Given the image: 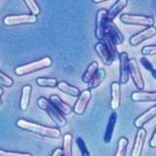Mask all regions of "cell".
I'll use <instances>...</instances> for the list:
<instances>
[{"mask_svg": "<svg viewBox=\"0 0 156 156\" xmlns=\"http://www.w3.org/2000/svg\"><path fill=\"white\" fill-rule=\"evenodd\" d=\"M76 144L80 150L81 156H91L90 151H89V149H88V146L85 143V140L82 138H80V136H78V138L76 139Z\"/></svg>", "mask_w": 156, "mask_h": 156, "instance_id": "cell-28", "label": "cell"}, {"mask_svg": "<svg viewBox=\"0 0 156 156\" xmlns=\"http://www.w3.org/2000/svg\"><path fill=\"white\" fill-rule=\"evenodd\" d=\"M3 89H2V88H0V98H1V96L3 95Z\"/></svg>", "mask_w": 156, "mask_h": 156, "instance_id": "cell-37", "label": "cell"}, {"mask_svg": "<svg viewBox=\"0 0 156 156\" xmlns=\"http://www.w3.org/2000/svg\"><path fill=\"white\" fill-rule=\"evenodd\" d=\"M155 35H156V27L154 26L149 27H146L145 29H144V30H141L132 36L129 39V43L131 46L136 47V46H139L140 44H141L146 40H148L150 38H152Z\"/></svg>", "mask_w": 156, "mask_h": 156, "instance_id": "cell-11", "label": "cell"}, {"mask_svg": "<svg viewBox=\"0 0 156 156\" xmlns=\"http://www.w3.org/2000/svg\"><path fill=\"white\" fill-rule=\"evenodd\" d=\"M51 156H62V148H55L52 152Z\"/></svg>", "mask_w": 156, "mask_h": 156, "instance_id": "cell-34", "label": "cell"}, {"mask_svg": "<svg viewBox=\"0 0 156 156\" xmlns=\"http://www.w3.org/2000/svg\"><path fill=\"white\" fill-rule=\"evenodd\" d=\"M95 51L98 54V56L101 58V61L102 62L105 66H110L113 62L115 61L114 57L112 56V54L108 47L106 46V44L102 41H99L95 45Z\"/></svg>", "mask_w": 156, "mask_h": 156, "instance_id": "cell-10", "label": "cell"}, {"mask_svg": "<svg viewBox=\"0 0 156 156\" xmlns=\"http://www.w3.org/2000/svg\"><path fill=\"white\" fill-rule=\"evenodd\" d=\"M129 145V140L125 136H121L117 143V149L114 156H126L127 148Z\"/></svg>", "mask_w": 156, "mask_h": 156, "instance_id": "cell-25", "label": "cell"}, {"mask_svg": "<svg viewBox=\"0 0 156 156\" xmlns=\"http://www.w3.org/2000/svg\"><path fill=\"white\" fill-rule=\"evenodd\" d=\"M52 65H53L52 58L50 57H44V58H40V60L28 62L27 65L17 66L15 68V74L18 76L27 75V74H30L32 72L45 69V68L50 67Z\"/></svg>", "mask_w": 156, "mask_h": 156, "instance_id": "cell-3", "label": "cell"}, {"mask_svg": "<svg viewBox=\"0 0 156 156\" xmlns=\"http://www.w3.org/2000/svg\"><path fill=\"white\" fill-rule=\"evenodd\" d=\"M105 76H106V71L104 69V68H100V69L97 71L96 74L94 75V77L92 78V80L89 82V84H88V89L94 90L96 88H98L101 84V82L105 80Z\"/></svg>", "mask_w": 156, "mask_h": 156, "instance_id": "cell-24", "label": "cell"}, {"mask_svg": "<svg viewBox=\"0 0 156 156\" xmlns=\"http://www.w3.org/2000/svg\"><path fill=\"white\" fill-rule=\"evenodd\" d=\"M121 105V86L119 82H112L110 84V102L109 107L112 111L119 109Z\"/></svg>", "mask_w": 156, "mask_h": 156, "instance_id": "cell-13", "label": "cell"}, {"mask_svg": "<svg viewBox=\"0 0 156 156\" xmlns=\"http://www.w3.org/2000/svg\"><path fill=\"white\" fill-rule=\"evenodd\" d=\"M94 2L95 4H101V3H105V2H106V0H100V1H97V0H94Z\"/></svg>", "mask_w": 156, "mask_h": 156, "instance_id": "cell-35", "label": "cell"}, {"mask_svg": "<svg viewBox=\"0 0 156 156\" xmlns=\"http://www.w3.org/2000/svg\"><path fill=\"white\" fill-rule=\"evenodd\" d=\"M16 125L20 129L23 131H27L29 133H33L39 136H45V138H51V139H58L62 136L61 130L57 127H49L44 126L41 124L31 122L26 119H18Z\"/></svg>", "mask_w": 156, "mask_h": 156, "instance_id": "cell-1", "label": "cell"}, {"mask_svg": "<svg viewBox=\"0 0 156 156\" xmlns=\"http://www.w3.org/2000/svg\"><path fill=\"white\" fill-rule=\"evenodd\" d=\"M117 122V113L115 111L111 112V114L108 117V121H107V125L105 128V132L104 135V141L105 144H109L112 139V136L114 133L115 125Z\"/></svg>", "mask_w": 156, "mask_h": 156, "instance_id": "cell-19", "label": "cell"}, {"mask_svg": "<svg viewBox=\"0 0 156 156\" xmlns=\"http://www.w3.org/2000/svg\"><path fill=\"white\" fill-rule=\"evenodd\" d=\"M49 100L51 101V102L56 106V108L61 112V113L63 115V116H66V115H69L72 113V111H73V108L72 107L66 104V102L63 101L60 96H58V95H52L50 96V98H49Z\"/></svg>", "mask_w": 156, "mask_h": 156, "instance_id": "cell-17", "label": "cell"}, {"mask_svg": "<svg viewBox=\"0 0 156 156\" xmlns=\"http://www.w3.org/2000/svg\"><path fill=\"white\" fill-rule=\"evenodd\" d=\"M140 61L141 66H143L145 68V69L147 70V71H149L150 73L155 69V68L153 67V65H152V63H151V62H150L147 60V58H146L141 57Z\"/></svg>", "mask_w": 156, "mask_h": 156, "instance_id": "cell-32", "label": "cell"}, {"mask_svg": "<svg viewBox=\"0 0 156 156\" xmlns=\"http://www.w3.org/2000/svg\"><path fill=\"white\" fill-rule=\"evenodd\" d=\"M146 130L144 128L138 129L135 136V140L133 144V148L131 150V156H141L144 150V146L146 139Z\"/></svg>", "mask_w": 156, "mask_h": 156, "instance_id": "cell-12", "label": "cell"}, {"mask_svg": "<svg viewBox=\"0 0 156 156\" xmlns=\"http://www.w3.org/2000/svg\"><path fill=\"white\" fill-rule=\"evenodd\" d=\"M0 156H32L27 152H14V151H5L0 149Z\"/></svg>", "mask_w": 156, "mask_h": 156, "instance_id": "cell-31", "label": "cell"}, {"mask_svg": "<svg viewBox=\"0 0 156 156\" xmlns=\"http://www.w3.org/2000/svg\"><path fill=\"white\" fill-rule=\"evenodd\" d=\"M119 84H127L130 78V58L126 52H122L119 55Z\"/></svg>", "mask_w": 156, "mask_h": 156, "instance_id": "cell-7", "label": "cell"}, {"mask_svg": "<svg viewBox=\"0 0 156 156\" xmlns=\"http://www.w3.org/2000/svg\"><path fill=\"white\" fill-rule=\"evenodd\" d=\"M35 82L38 86L48 87V88H56L58 83L56 78H46V77H39L37 78Z\"/></svg>", "mask_w": 156, "mask_h": 156, "instance_id": "cell-26", "label": "cell"}, {"mask_svg": "<svg viewBox=\"0 0 156 156\" xmlns=\"http://www.w3.org/2000/svg\"><path fill=\"white\" fill-rule=\"evenodd\" d=\"M156 117V105L149 107V108L144 111V113H141L139 117H136L135 119L134 125L136 129L144 128V126L148 123L150 120H152L153 118Z\"/></svg>", "mask_w": 156, "mask_h": 156, "instance_id": "cell-14", "label": "cell"}, {"mask_svg": "<svg viewBox=\"0 0 156 156\" xmlns=\"http://www.w3.org/2000/svg\"><path fill=\"white\" fill-rule=\"evenodd\" d=\"M57 88L61 92L65 93V94H66L68 96H71V97H79L80 94H81L79 88H77V87L73 86V85H70L69 83H67L66 81L58 82Z\"/></svg>", "mask_w": 156, "mask_h": 156, "instance_id": "cell-21", "label": "cell"}, {"mask_svg": "<svg viewBox=\"0 0 156 156\" xmlns=\"http://www.w3.org/2000/svg\"><path fill=\"white\" fill-rule=\"evenodd\" d=\"M32 87L30 85H24L22 88V96L20 100V107L23 111H26L28 108L29 101H30Z\"/></svg>", "mask_w": 156, "mask_h": 156, "instance_id": "cell-20", "label": "cell"}, {"mask_svg": "<svg viewBox=\"0 0 156 156\" xmlns=\"http://www.w3.org/2000/svg\"><path fill=\"white\" fill-rule=\"evenodd\" d=\"M14 84V81L12 78H10L8 75H6L5 73L0 71V85L3 87H12Z\"/></svg>", "mask_w": 156, "mask_h": 156, "instance_id": "cell-29", "label": "cell"}, {"mask_svg": "<svg viewBox=\"0 0 156 156\" xmlns=\"http://www.w3.org/2000/svg\"><path fill=\"white\" fill-rule=\"evenodd\" d=\"M100 69L99 67V63L97 62H91L88 67L86 68L85 72L83 73L82 75V81L86 83V84H89V82L92 80V78L94 77V75L97 73V71Z\"/></svg>", "mask_w": 156, "mask_h": 156, "instance_id": "cell-23", "label": "cell"}, {"mask_svg": "<svg viewBox=\"0 0 156 156\" xmlns=\"http://www.w3.org/2000/svg\"><path fill=\"white\" fill-rule=\"evenodd\" d=\"M141 54L144 56H155L156 55V45H147L141 48Z\"/></svg>", "mask_w": 156, "mask_h": 156, "instance_id": "cell-30", "label": "cell"}, {"mask_svg": "<svg viewBox=\"0 0 156 156\" xmlns=\"http://www.w3.org/2000/svg\"><path fill=\"white\" fill-rule=\"evenodd\" d=\"M24 4L27 5L28 10L30 11L31 15H33V16H38L39 14H40V8H39L37 2L33 1V0H24Z\"/></svg>", "mask_w": 156, "mask_h": 156, "instance_id": "cell-27", "label": "cell"}, {"mask_svg": "<svg viewBox=\"0 0 156 156\" xmlns=\"http://www.w3.org/2000/svg\"><path fill=\"white\" fill-rule=\"evenodd\" d=\"M120 21L125 24L140 27H153L155 20L153 17L144 16V15H134V14H123L120 16Z\"/></svg>", "mask_w": 156, "mask_h": 156, "instance_id": "cell-4", "label": "cell"}, {"mask_svg": "<svg viewBox=\"0 0 156 156\" xmlns=\"http://www.w3.org/2000/svg\"><path fill=\"white\" fill-rule=\"evenodd\" d=\"M131 100L135 102H156V91H135L131 94Z\"/></svg>", "mask_w": 156, "mask_h": 156, "instance_id": "cell-16", "label": "cell"}, {"mask_svg": "<svg viewBox=\"0 0 156 156\" xmlns=\"http://www.w3.org/2000/svg\"><path fill=\"white\" fill-rule=\"evenodd\" d=\"M106 36H108L116 45H120L124 42V34L121 32V30L118 28V27L113 22L107 23V33Z\"/></svg>", "mask_w": 156, "mask_h": 156, "instance_id": "cell-15", "label": "cell"}, {"mask_svg": "<svg viewBox=\"0 0 156 156\" xmlns=\"http://www.w3.org/2000/svg\"><path fill=\"white\" fill-rule=\"evenodd\" d=\"M149 146L151 148H156V127L154 129L152 136H151V138L149 140Z\"/></svg>", "mask_w": 156, "mask_h": 156, "instance_id": "cell-33", "label": "cell"}, {"mask_svg": "<svg viewBox=\"0 0 156 156\" xmlns=\"http://www.w3.org/2000/svg\"><path fill=\"white\" fill-rule=\"evenodd\" d=\"M72 140L73 136L70 133H66L62 136V156H73Z\"/></svg>", "mask_w": 156, "mask_h": 156, "instance_id": "cell-22", "label": "cell"}, {"mask_svg": "<svg viewBox=\"0 0 156 156\" xmlns=\"http://www.w3.org/2000/svg\"><path fill=\"white\" fill-rule=\"evenodd\" d=\"M37 105L39 106V108H41L43 111L46 112L51 118V120L57 125V127H63L66 125L67 121L66 117L56 108V106L52 104L49 99L45 97H40L37 100Z\"/></svg>", "mask_w": 156, "mask_h": 156, "instance_id": "cell-2", "label": "cell"}, {"mask_svg": "<svg viewBox=\"0 0 156 156\" xmlns=\"http://www.w3.org/2000/svg\"><path fill=\"white\" fill-rule=\"evenodd\" d=\"M127 5H128V1H127V0H117V1L107 10V20H108V22H113L115 18L123 11Z\"/></svg>", "mask_w": 156, "mask_h": 156, "instance_id": "cell-18", "label": "cell"}, {"mask_svg": "<svg viewBox=\"0 0 156 156\" xmlns=\"http://www.w3.org/2000/svg\"><path fill=\"white\" fill-rule=\"evenodd\" d=\"M107 10L101 9L96 16V30L95 35L99 41H104L107 33Z\"/></svg>", "mask_w": 156, "mask_h": 156, "instance_id": "cell-5", "label": "cell"}, {"mask_svg": "<svg viewBox=\"0 0 156 156\" xmlns=\"http://www.w3.org/2000/svg\"><path fill=\"white\" fill-rule=\"evenodd\" d=\"M151 75H152V77H153L154 79L156 80V69H154L152 72H151Z\"/></svg>", "mask_w": 156, "mask_h": 156, "instance_id": "cell-36", "label": "cell"}, {"mask_svg": "<svg viewBox=\"0 0 156 156\" xmlns=\"http://www.w3.org/2000/svg\"><path fill=\"white\" fill-rule=\"evenodd\" d=\"M37 22V17L31 14H22V15H10L3 19V23L7 27L21 26V24L35 23Z\"/></svg>", "mask_w": 156, "mask_h": 156, "instance_id": "cell-6", "label": "cell"}, {"mask_svg": "<svg viewBox=\"0 0 156 156\" xmlns=\"http://www.w3.org/2000/svg\"><path fill=\"white\" fill-rule=\"evenodd\" d=\"M130 77L138 89V91H144V80L140 70L139 63L135 58H130Z\"/></svg>", "mask_w": 156, "mask_h": 156, "instance_id": "cell-8", "label": "cell"}, {"mask_svg": "<svg viewBox=\"0 0 156 156\" xmlns=\"http://www.w3.org/2000/svg\"><path fill=\"white\" fill-rule=\"evenodd\" d=\"M92 100V92L90 89H86L81 92L80 96L78 97L74 106H73V112L77 115H82L85 113L87 106Z\"/></svg>", "mask_w": 156, "mask_h": 156, "instance_id": "cell-9", "label": "cell"}, {"mask_svg": "<svg viewBox=\"0 0 156 156\" xmlns=\"http://www.w3.org/2000/svg\"><path fill=\"white\" fill-rule=\"evenodd\" d=\"M1 104H2V100H1V98H0V105H1Z\"/></svg>", "mask_w": 156, "mask_h": 156, "instance_id": "cell-38", "label": "cell"}]
</instances>
